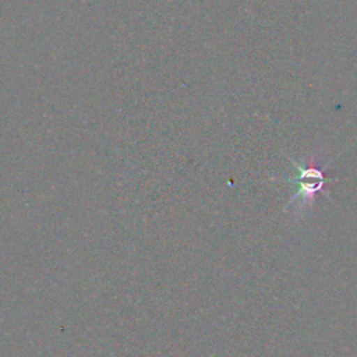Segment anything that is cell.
Masks as SVG:
<instances>
[{"mask_svg": "<svg viewBox=\"0 0 357 357\" xmlns=\"http://www.w3.org/2000/svg\"><path fill=\"white\" fill-rule=\"evenodd\" d=\"M291 163L297 167L298 174L293 178H286V180L297 183L298 188L294 192L293 198L290 199V204L294 201H301L304 204L312 201L315 194L322 191V187L325 185V181H326L322 170L317 166H301L296 160H293Z\"/></svg>", "mask_w": 357, "mask_h": 357, "instance_id": "cell-1", "label": "cell"}]
</instances>
